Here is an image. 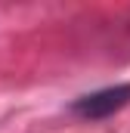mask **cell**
<instances>
[{
  "label": "cell",
  "mask_w": 130,
  "mask_h": 133,
  "mask_svg": "<svg viewBox=\"0 0 130 133\" xmlns=\"http://www.w3.org/2000/svg\"><path fill=\"white\" fill-rule=\"evenodd\" d=\"M124 105H130V84H115V87H102V90H93V93L74 99L71 111L87 121H99V118L121 111Z\"/></svg>",
  "instance_id": "cell-1"
}]
</instances>
